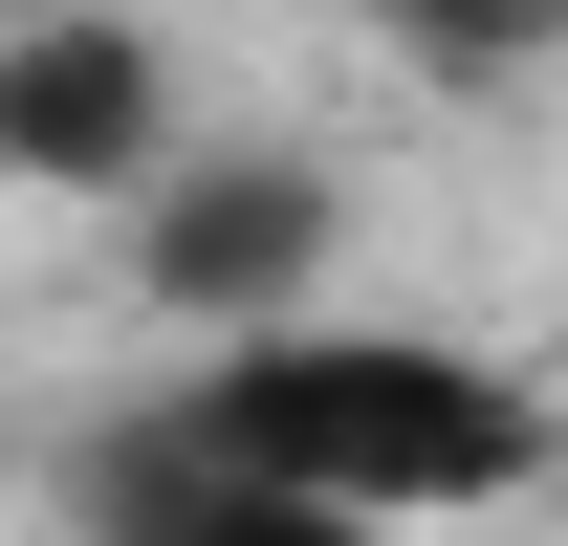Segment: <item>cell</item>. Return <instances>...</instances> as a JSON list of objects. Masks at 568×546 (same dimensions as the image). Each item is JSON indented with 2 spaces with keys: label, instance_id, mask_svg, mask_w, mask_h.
I'll return each mask as SVG.
<instances>
[{
  "label": "cell",
  "instance_id": "cell-1",
  "mask_svg": "<svg viewBox=\"0 0 568 546\" xmlns=\"http://www.w3.org/2000/svg\"><path fill=\"white\" fill-rule=\"evenodd\" d=\"M153 415L219 437L241 481H284V503H351V525H459L503 481H547V394L525 372H481V350H437V328H351V306L219 328Z\"/></svg>",
  "mask_w": 568,
  "mask_h": 546
},
{
  "label": "cell",
  "instance_id": "cell-2",
  "mask_svg": "<svg viewBox=\"0 0 568 546\" xmlns=\"http://www.w3.org/2000/svg\"><path fill=\"white\" fill-rule=\"evenodd\" d=\"M328 241H351V198H328L306 153H153V219H132L153 306H197V328L306 306V284H328Z\"/></svg>",
  "mask_w": 568,
  "mask_h": 546
},
{
  "label": "cell",
  "instance_id": "cell-3",
  "mask_svg": "<svg viewBox=\"0 0 568 546\" xmlns=\"http://www.w3.org/2000/svg\"><path fill=\"white\" fill-rule=\"evenodd\" d=\"M153 153H175V67H153V22H110V0L0 22V175H44V198H132Z\"/></svg>",
  "mask_w": 568,
  "mask_h": 546
},
{
  "label": "cell",
  "instance_id": "cell-4",
  "mask_svg": "<svg viewBox=\"0 0 568 546\" xmlns=\"http://www.w3.org/2000/svg\"><path fill=\"white\" fill-rule=\"evenodd\" d=\"M88 546H394V525H351V503H284V481H241L219 437L132 415V437L88 459Z\"/></svg>",
  "mask_w": 568,
  "mask_h": 546
},
{
  "label": "cell",
  "instance_id": "cell-5",
  "mask_svg": "<svg viewBox=\"0 0 568 546\" xmlns=\"http://www.w3.org/2000/svg\"><path fill=\"white\" fill-rule=\"evenodd\" d=\"M372 44L416 88H525V67H568V0H372Z\"/></svg>",
  "mask_w": 568,
  "mask_h": 546
}]
</instances>
